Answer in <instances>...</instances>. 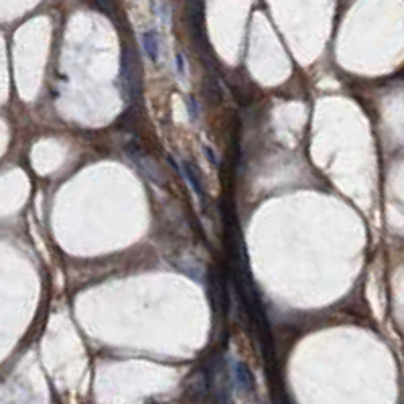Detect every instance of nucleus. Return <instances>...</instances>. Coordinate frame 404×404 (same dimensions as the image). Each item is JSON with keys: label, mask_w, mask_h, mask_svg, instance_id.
Returning <instances> with one entry per match:
<instances>
[{"label": "nucleus", "mask_w": 404, "mask_h": 404, "mask_svg": "<svg viewBox=\"0 0 404 404\" xmlns=\"http://www.w3.org/2000/svg\"><path fill=\"white\" fill-rule=\"evenodd\" d=\"M143 43H145V49H147V53L151 55V59H156V55H158V39H156L155 33L153 31L145 33Z\"/></svg>", "instance_id": "obj_1"}]
</instances>
